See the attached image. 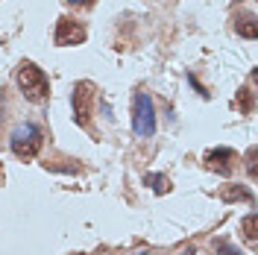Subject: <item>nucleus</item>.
<instances>
[{"label": "nucleus", "mask_w": 258, "mask_h": 255, "mask_svg": "<svg viewBox=\"0 0 258 255\" xmlns=\"http://www.w3.org/2000/svg\"><path fill=\"white\" fill-rule=\"evenodd\" d=\"M18 88L30 103H44L50 97V80L47 74L32 62H24L18 68Z\"/></svg>", "instance_id": "f257e3e1"}, {"label": "nucleus", "mask_w": 258, "mask_h": 255, "mask_svg": "<svg viewBox=\"0 0 258 255\" xmlns=\"http://www.w3.org/2000/svg\"><path fill=\"white\" fill-rule=\"evenodd\" d=\"M132 132L138 138H153L156 135V109H153V97L138 91L132 97Z\"/></svg>", "instance_id": "f03ea898"}, {"label": "nucleus", "mask_w": 258, "mask_h": 255, "mask_svg": "<svg viewBox=\"0 0 258 255\" xmlns=\"http://www.w3.org/2000/svg\"><path fill=\"white\" fill-rule=\"evenodd\" d=\"M41 144H44V132L35 123H21L12 132V138H9V147H12V153H15L18 159H35L38 150H41Z\"/></svg>", "instance_id": "7ed1b4c3"}, {"label": "nucleus", "mask_w": 258, "mask_h": 255, "mask_svg": "<svg viewBox=\"0 0 258 255\" xmlns=\"http://www.w3.org/2000/svg\"><path fill=\"white\" fill-rule=\"evenodd\" d=\"M71 106H74V120L85 126L91 117V106H94V85L91 82H77L74 94H71Z\"/></svg>", "instance_id": "20e7f679"}, {"label": "nucleus", "mask_w": 258, "mask_h": 255, "mask_svg": "<svg viewBox=\"0 0 258 255\" xmlns=\"http://www.w3.org/2000/svg\"><path fill=\"white\" fill-rule=\"evenodd\" d=\"M56 44L59 47H71V44H82L85 41V27L77 24V21H71V18H59V24H56Z\"/></svg>", "instance_id": "39448f33"}, {"label": "nucleus", "mask_w": 258, "mask_h": 255, "mask_svg": "<svg viewBox=\"0 0 258 255\" xmlns=\"http://www.w3.org/2000/svg\"><path fill=\"white\" fill-rule=\"evenodd\" d=\"M232 159H235V150H229V147H217V150H211L209 156H206L209 167H214L217 173H223V176L232 173V164H229Z\"/></svg>", "instance_id": "423d86ee"}, {"label": "nucleus", "mask_w": 258, "mask_h": 255, "mask_svg": "<svg viewBox=\"0 0 258 255\" xmlns=\"http://www.w3.org/2000/svg\"><path fill=\"white\" fill-rule=\"evenodd\" d=\"M235 30H238V35H243V38H255V35H258L255 18H252V15L241 18V21H238V24H235Z\"/></svg>", "instance_id": "0eeeda50"}, {"label": "nucleus", "mask_w": 258, "mask_h": 255, "mask_svg": "<svg viewBox=\"0 0 258 255\" xmlns=\"http://www.w3.org/2000/svg\"><path fill=\"white\" fill-rule=\"evenodd\" d=\"M144 182H147V185H153V191H156V194H164L167 188H170L167 176H161V173H147V176H144Z\"/></svg>", "instance_id": "6e6552de"}, {"label": "nucleus", "mask_w": 258, "mask_h": 255, "mask_svg": "<svg viewBox=\"0 0 258 255\" xmlns=\"http://www.w3.org/2000/svg\"><path fill=\"white\" fill-rule=\"evenodd\" d=\"M255 214H246L243 217V238L249 240V243H255Z\"/></svg>", "instance_id": "1a4fd4ad"}, {"label": "nucleus", "mask_w": 258, "mask_h": 255, "mask_svg": "<svg viewBox=\"0 0 258 255\" xmlns=\"http://www.w3.org/2000/svg\"><path fill=\"white\" fill-rule=\"evenodd\" d=\"M223 200H226V203H232V200H252V194L243 191V188H226Z\"/></svg>", "instance_id": "9d476101"}, {"label": "nucleus", "mask_w": 258, "mask_h": 255, "mask_svg": "<svg viewBox=\"0 0 258 255\" xmlns=\"http://www.w3.org/2000/svg\"><path fill=\"white\" fill-rule=\"evenodd\" d=\"M217 255H243L238 246H232V243H226V240H220L217 243Z\"/></svg>", "instance_id": "9b49d317"}, {"label": "nucleus", "mask_w": 258, "mask_h": 255, "mask_svg": "<svg viewBox=\"0 0 258 255\" xmlns=\"http://www.w3.org/2000/svg\"><path fill=\"white\" fill-rule=\"evenodd\" d=\"M71 3H74V6H91L94 0H71Z\"/></svg>", "instance_id": "f8f14e48"}, {"label": "nucleus", "mask_w": 258, "mask_h": 255, "mask_svg": "<svg viewBox=\"0 0 258 255\" xmlns=\"http://www.w3.org/2000/svg\"><path fill=\"white\" fill-rule=\"evenodd\" d=\"M182 255H197V252H194V246H191V249H185V252H182Z\"/></svg>", "instance_id": "ddd939ff"}]
</instances>
